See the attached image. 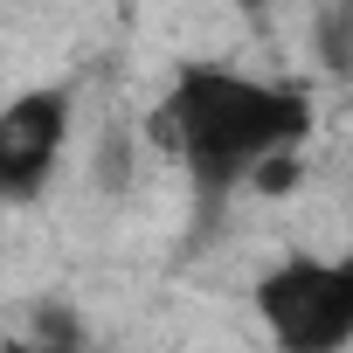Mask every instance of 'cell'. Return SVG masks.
Masks as SVG:
<instances>
[{
	"label": "cell",
	"mask_w": 353,
	"mask_h": 353,
	"mask_svg": "<svg viewBox=\"0 0 353 353\" xmlns=\"http://www.w3.org/2000/svg\"><path fill=\"white\" fill-rule=\"evenodd\" d=\"M70 139V97L63 90H21L0 111V201H35Z\"/></svg>",
	"instance_id": "3957f363"
},
{
	"label": "cell",
	"mask_w": 353,
	"mask_h": 353,
	"mask_svg": "<svg viewBox=\"0 0 353 353\" xmlns=\"http://www.w3.org/2000/svg\"><path fill=\"white\" fill-rule=\"evenodd\" d=\"M256 319L277 339V353H339L353 346V256L312 263L284 256L256 277Z\"/></svg>",
	"instance_id": "7a4b0ae2"
},
{
	"label": "cell",
	"mask_w": 353,
	"mask_h": 353,
	"mask_svg": "<svg viewBox=\"0 0 353 353\" xmlns=\"http://www.w3.org/2000/svg\"><path fill=\"white\" fill-rule=\"evenodd\" d=\"M166 145L188 159L194 194L215 208L236 181H256V173L284 152H298V139L312 132V104L291 83H256L215 63H194L173 77V97L159 111Z\"/></svg>",
	"instance_id": "6da1fadb"
},
{
	"label": "cell",
	"mask_w": 353,
	"mask_h": 353,
	"mask_svg": "<svg viewBox=\"0 0 353 353\" xmlns=\"http://www.w3.org/2000/svg\"><path fill=\"white\" fill-rule=\"evenodd\" d=\"M229 8H263V0H229Z\"/></svg>",
	"instance_id": "8992f818"
},
{
	"label": "cell",
	"mask_w": 353,
	"mask_h": 353,
	"mask_svg": "<svg viewBox=\"0 0 353 353\" xmlns=\"http://www.w3.org/2000/svg\"><path fill=\"white\" fill-rule=\"evenodd\" d=\"M0 353H83L77 312H70V305H42L35 325H28L21 339H0Z\"/></svg>",
	"instance_id": "277c9868"
},
{
	"label": "cell",
	"mask_w": 353,
	"mask_h": 353,
	"mask_svg": "<svg viewBox=\"0 0 353 353\" xmlns=\"http://www.w3.org/2000/svg\"><path fill=\"white\" fill-rule=\"evenodd\" d=\"M325 70H353V0H339V8L325 14Z\"/></svg>",
	"instance_id": "5b68a950"
}]
</instances>
